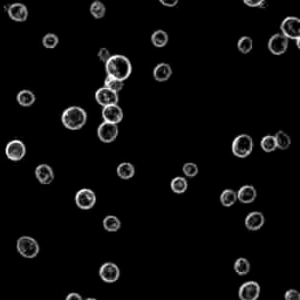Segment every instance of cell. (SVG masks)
I'll use <instances>...</instances> for the list:
<instances>
[{"label": "cell", "mask_w": 300, "mask_h": 300, "mask_svg": "<svg viewBox=\"0 0 300 300\" xmlns=\"http://www.w3.org/2000/svg\"><path fill=\"white\" fill-rule=\"evenodd\" d=\"M106 73L108 76L118 80H127L133 73V65L127 56L122 54H114L106 62Z\"/></svg>", "instance_id": "6da1fadb"}, {"label": "cell", "mask_w": 300, "mask_h": 300, "mask_svg": "<svg viewBox=\"0 0 300 300\" xmlns=\"http://www.w3.org/2000/svg\"><path fill=\"white\" fill-rule=\"evenodd\" d=\"M88 115L82 107L71 106L66 108L61 114V122L64 127L68 130H80L86 126Z\"/></svg>", "instance_id": "7a4b0ae2"}, {"label": "cell", "mask_w": 300, "mask_h": 300, "mask_svg": "<svg viewBox=\"0 0 300 300\" xmlns=\"http://www.w3.org/2000/svg\"><path fill=\"white\" fill-rule=\"evenodd\" d=\"M255 142L249 134H240L236 136L231 145V151L238 158H246L252 154Z\"/></svg>", "instance_id": "3957f363"}, {"label": "cell", "mask_w": 300, "mask_h": 300, "mask_svg": "<svg viewBox=\"0 0 300 300\" xmlns=\"http://www.w3.org/2000/svg\"><path fill=\"white\" fill-rule=\"evenodd\" d=\"M17 251L21 257L26 259L36 258L40 252V245L31 236H21L17 240Z\"/></svg>", "instance_id": "277c9868"}, {"label": "cell", "mask_w": 300, "mask_h": 300, "mask_svg": "<svg viewBox=\"0 0 300 300\" xmlns=\"http://www.w3.org/2000/svg\"><path fill=\"white\" fill-rule=\"evenodd\" d=\"M75 204L81 210H90L96 204V195L92 189L83 188L75 193Z\"/></svg>", "instance_id": "5b68a950"}, {"label": "cell", "mask_w": 300, "mask_h": 300, "mask_svg": "<svg viewBox=\"0 0 300 300\" xmlns=\"http://www.w3.org/2000/svg\"><path fill=\"white\" fill-rule=\"evenodd\" d=\"M280 31V33L289 40L300 39V19L297 17H286L281 21Z\"/></svg>", "instance_id": "8992f818"}, {"label": "cell", "mask_w": 300, "mask_h": 300, "mask_svg": "<svg viewBox=\"0 0 300 300\" xmlns=\"http://www.w3.org/2000/svg\"><path fill=\"white\" fill-rule=\"evenodd\" d=\"M26 146L23 141L12 140L5 147V155L9 161L19 162L26 155Z\"/></svg>", "instance_id": "52a82bcc"}, {"label": "cell", "mask_w": 300, "mask_h": 300, "mask_svg": "<svg viewBox=\"0 0 300 300\" xmlns=\"http://www.w3.org/2000/svg\"><path fill=\"white\" fill-rule=\"evenodd\" d=\"M99 276L102 281H105V283L107 284L116 283V281L120 279L121 276L120 267H118L115 262H105V264H102L101 267H100Z\"/></svg>", "instance_id": "ba28073f"}, {"label": "cell", "mask_w": 300, "mask_h": 300, "mask_svg": "<svg viewBox=\"0 0 300 300\" xmlns=\"http://www.w3.org/2000/svg\"><path fill=\"white\" fill-rule=\"evenodd\" d=\"M4 11L7 13L11 20L15 23H24L28 18V8L21 2H13L4 6Z\"/></svg>", "instance_id": "9c48e42d"}, {"label": "cell", "mask_w": 300, "mask_h": 300, "mask_svg": "<svg viewBox=\"0 0 300 300\" xmlns=\"http://www.w3.org/2000/svg\"><path fill=\"white\" fill-rule=\"evenodd\" d=\"M98 137L103 143H112L117 139L118 136V127L117 124L109 123V122L103 121L98 127Z\"/></svg>", "instance_id": "30bf717a"}, {"label": "cell", "mask_w": 300, "mask_h": 300, "mask_svg": "<svg viewBox=\"0 0 300 300\" xmlns=\"http://www.w3.org/2000/svg\"><path fill=\"white\" fill-rule=\"evenodd\" d=\"M267 48L273 55H283L289 48V39L281 33L273 34L268 39Z\"/></svg>", "instance_id": "8fae6325"}, {"label": "cell", "mask_w": 300, "mask_h": 300, "mask_svg": "<svg viewBox=\"0 0 300 300\" xmlns=\"http://www.w3.org/2000/svg\"><path fill=\"white\" fill-rule=\"evenodd\" d=\"M259 296H261V285L255 280L245 281L238 290L240 300H258Z\"/></svg>", "instance_id": "7c38bea8"}, {"label": "cell", "mask_w": 300, "mask_h": 300, "mask_svg": "<svg viewBox=\"0 0 300 300\" xmlns=\"http://www.w3.org/2000/svg\"><path fill=\"white\" fill-rule=\"evenodd\" d=\"M94 98H95V101L99 103L101 107H106V106H111V105H117L118 103V93L114 92V90L107 88V87H101L96 90L95 94H94Z\"/></svg>", "instance_id": "4fadbf2b"}, {"label": "cell", "mask_w": 300, "mask_h": 300, "mask_svg": "<svg viewBox=\"0 0 300 300\" xmlns=\"http://www.w3.org/2000/svg\"><path fill=\"white\" fill-rule=\"evenodd\" d=\"M123 111L118 105H111L102 107V118L103 121L109 123L118 124L123 120Z\"/></svg>", "instance_id": "5bb4252c"}, {"label": "cell", "mask_w": 300, "mask_h": 300, "mask_svg": "<svg viewBox=\"0 0 300 300\" xmlns=\"http://www.w3.org/2000/svg\"><path fill=\"white\" fill-rule=\"evenodd\" d=\"M34 174H36L38 182L43 184V186H48V184H51L54 181V171H53L51 165L46 163L38 165Z\"/></svg>", "instance_id": "9a60e30c"}, {"label": "cell", "mask_w": 300, "mask_h": 300, "mask_svg": "<svg viewBox=\"0 0 300 300\" xmlns=\"http://www.w3.org/2000/svg\"><path fill=\"white\" fill-rule=\"evenodd\" d=\"M244 224H245L246 229L250 231H258L264 226L265 216L261 211H252L246 216Z\"/></svg>", "instance_id": "2e32d148"}, {"label": "cell", "mask_w": 300, "mask_h": 300, "mask_svg": "<svg viewBox=\"0 0 300 300\" xmlns=\"http://www.w3.org/2000/svg\"><path fill=\"white\" fill-rule=\"evenodd\" d=\"M257 198V189L251 184H245L240 187L237 191V201L243 204H251Z\"/></svg>", "instance_id": "e0dca14e"}, {"label": "cell", "mask_w": 300, "mask_h": 300, "mask_svg": "<svg viewBox=\"0 0 300 300\" xmlns=\"http://www.w3.org/2000/svg\"><path fill=\"white\" fill-rule=\"evenodd\" d=\"M152 75H154V79L157 82H165L173 75V68L167 62H159L158 65L155 66L154 71H152Z\"/></svg>", "instance_id": "ac0fdd59"}, {"label": "cell", "mask_w": 300, "mask_h": 300, "mask_svg": "<svg viewBox=\"0 0 300 300\" xmlns=\"http://www.w3.org/2000/svg\"><path fill=\"white\" fill-rule=\"evenodd\" d=\"M116 174L121 180H130V178L135 176V167L130 162H122V163L117 165Z\"/></svg>", "instance_id": "d6986e66"}, {"label": "cell", "mask_w": 300, "mask_h": 300, "mask_svg": "<svg viewBox=\"0 0 300 300\" xmlns=\"http://www.w3.org/2000/svg\"><path fill=\"white\" fill-rule=\"evenodd\" d=\"M36 94L30 89H23L17 94V102L21 107H31L36 102Z\"/></svg>", "instance_id": "ffe728a7"}, {"label": "cell", "mask_w": 300, "mask_h": 300, "mask_svg": "<svg viewBox=\"0 0 300 300\" xmlns=\"http://www.w3.org/2000/svg\"><path fill=\"white\" fill-rule=\"evenodd\" d=\"M102 225H103V229L107 231V232H117V231L121 229L122 223L120 218L116 217V216L108 215L103 218Z\"/></svg>", "instance_id": "44dd1931"}, {"label": "cell", "mask_w": 300, "mask_h": 300, "mask_svg": "<svg viewBox=\"0 0 300 300\" xmlns=\"http://www.w3.org/2000/svg\"><path fill=\"white\" fill-rule=\"evenodd\" d=\"M188 187H189V184H188L187 177L177 176L171 180L170 188L173 190V192L176 193V195H183L184 192H187Z\"/></svg>", "instance_id": "7402d4cb"}, {"label": "cell", "mask_w": 300, "mask_h": 300, "mask_svg": "<svg viewBox=\"0 0 300 300\" xmlns=\"http://www.w3.org/2000/svg\"><path fill=\"white\" fill-rule=\"evenodd\" d=\"M169 36L163 30H157L151 34V43L156 48H163L168 45Z\"/></svg>", "instance_id": "603a6c76"}, {"label": "cell", "mask_w": 300, "mask_h": 300, "mask_svg": "<svg viewBox=\"0 0 300 300\" xmlns=\"http://www.w3.org/2000/svg\"><path fill=\"white\" fill-rule=\"evenodd\" d=\"M273 136H274V140H276L277 149L287 150L291 147V145H292V140H291L289 134L285 133L284 130L277 131L276 135H273Z\"/></svg>", "instance_id": "cb8c5ba5"}, {"label": "cell", "mask_w": 300, "mask_h": 300, "mask_svg": "<svg viewBox=\"0 0 300 300\" xmlns=\"http://www.w3.org/2000/svg\"><path fill=\"white\" fill-rule=\"evenodd\" d=\"M220 201L221 204L225 208H230L237 202V191H234L233 189L223 190L220 196Z\"/></svg>", "instance_id": "d4e9b609"}, {"label": "cell", "mask_w": 300, "mask_h": 300, "mask_svg": "<svg viewBox=\"0 0 300 300\" xmlns=\"http://www.w3.org/2000/svg\"><path fill=\"white\" fill-rule=\"evenodd\" d=\"M233 270L238 276H246L251 270V264L246 258L239 257L236 259L233 264Z\"/></svg>", "instance_id": "484cf974"}, {"label": "cell", "mask_w": 300, "mask_h": 300, "mask_svg": "<svg viewBox=\"0 0 300 300\" xmlns=\"http://www.w3.org/2000/svg\"><path fill=\"white\" fill-rule=\"evenodd\" d=\"M89 12L94 19H102L106 15V5L100 0H95L89 6Z\"/></svg>", "instance_id": "4316f807"}, {"label": "cell", "mask_w": 300, "mask_h": 300, "mask_svg": "<svg viewBox=\"0 0 300 300\" xmlns=\"http://www.w3.org/2000/svg\"><path fill=\"white\" fill-rule=\"evenodd\" d=\"M237 48H238V51L240 53H243V54H249L253 48L252 38H250L248 36H244L240 38L238 42H237Z\"/></svg>", "instance_id": "83f0119b"}, {"label": "cell", "mask_w": 300, "mask_h": 300, "mask_svg": "<svg viewBox=\"0 0 300 300\" xmlns=\"http://www.w3.org/2000/svg\"><path fill=\"white\" fill-rule=\"evenodd\" d=\"M261 148L264 150L265 152H272L277 150L276 140H274L273 135H265L261 140Z\"/></svg>", "instance_id": "f1b7e54d"}, {"label": "cell", "mask_w": 300, "mask_h": 300, "mask_svg": "<svg viewBox=\"0 0 300 300\" xmlns=\"http://www.w3.org/2000/svg\"><path fill=\"white\" fill-rule=\"evenodd\" d=\"M103 86L107 87V88H109V89L114 90V92L120 93L124 87V81L115 79V77L108 76L107 75V77L105 79V84H103Z\"/></svg>", "instance_id": "f546056e"}, {"label": "cell", "mask_w": 300, "mask_h": 300, "mask_svg": "<svg viewBox=\"0 0 300 300\" xmlns=\"http://www.w3.org/2000/svg\"><path fill=\"white\" fill-rule=\"evenodd\" d=\"M59 45V37L54 33H47L42 38V46L47 49H53Z\"/></svg>", "instance_id": "4dcf8cb0"}, {"label": "cell", "mask_w": 300, "mask_h": 300, "mask_svg": "<svg viewBox=\"0 0 300 300\" xmlns=\"http://www.w3.org/2000/svg\"><path fill=\"white\" fill-rule=\"evenodd\" d=\"M182 171H183L184 176H186V177L193 178V177H196L197 175H198L199 169H198V165H197L196 163H193V162H188V163L183 165Z\"/></svg>", "instance_id": "1f68e13d"}, {"label": "cell", "mask_w": 300, "mask_h": 300, "mask_svg": "<svg viewBox=\"0 0 300 300\" xmlns=\"http://www.w3.org/2000/svg\"><path fill=\"white\" fill-rule=\"evenodd\" d=\"M98 56H99V60L103 62V64H106L109 60V58H111L112 54L111 52H109L108 48H106V47H102V48H100V51L98 53Z\"/></svg>", "instance_id": "d6a6232c"}, {"label": "cell", "mask_w": 300, "mask_h": 300, "mask_svg": "<svg viewBox=\"0 0 300 300\" xmlns=\"http://www.w3.org/2000/svg\"><path fill=\"white\" fill-rule=\"evenodd\" d=\"M284 298H285V300H300V292L298 290L290 289L285 292Z\"/></svg>", "instance_id": "836d02e7"}, {"label": "cell", "mask_w": 300, "mask_h": 300, "mask_svg": "<svg viewBox=\"0 0 300 300\" xmlns=\"http://www.w3.org/2000/svg\"><path fill=\"white\" fill-rule=\"evenodd\" d=\"M243 2L249 7H262L265 0H243Z\"/></svg>", "instance_id": "e575fe53"}, {"label": "cell", "mask_w": 300, "mask_h": 300, "mask_svg": "<svg viewBox=\"0 0 300 300\" xmlns=\"http://www.w3.org/2000/svg\"><path fill=\"white\" fill-rule=\"evenodd\" d=\"M165 7H175L178 4V0H158Z\"/></svg>", "instance_id": "d590c367"}, {"label": "cell", "mask_w": 300, "mask_h": 300, "mask_svg": "<svg viewBox=\"0 0 300 300\" xmlns=\"http://www.w3.org/2000/svg\"><path fill=\"white\" fill-rule=\"evenodd\" d=\"M65 300H83L80 293L77 292H71L70 295L66 297Z\"/></svg>", "instance_id": "8d00e7d4"}, {"label": "cell", "mask_w": 300, "mask_h": 300, "mask_svg": "<svg viewBox=\"0 0 300 300\" xmlns=\"http://www.w3.org/2000/svg\"><path fill=\"white\" fill-rule=\"evenodd\" d=\"M84 300H98L96 298H87V299H84Z\"/></svg>", "instance_id": "74e56055"}]
</instances>
